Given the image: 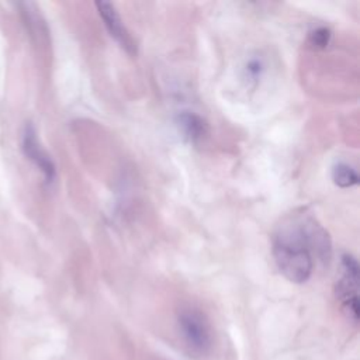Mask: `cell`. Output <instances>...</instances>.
<instances>
[{"mask_svg": "<svg viewBox=\"0 0 360 360\" xmlns=\"http://www.w3.org/2000/svg\"><path fill=\"white\" fill-rule=\"evenodd\" d=\"M314 253L321 260L330 257V240L326 231L305 217L278 229L273 239V256L278 270L291 283H305L314 271Z\"/></svg>", "mask_w": 360, "mask_h": 360, "instance_id": "6da1fadb", "label": "cell"}, {"mask_svg": "<svg viewBox=\"0 0 360 360\" xmlns=\"http://www.w3.org/2000/svg\"><path fill=\"white\" fill-rule=\"evenodd\" d=\"M179 125L183 134L194 143L201 141L208 131L205 121L198 114L190 111H183L179 115Z\"/></svg>", "mask_w": 360, "mask_h": 360, "instance_id": "8992f818", "label": "cell"}, {"mask_svg": "<svg viewBox=\"0 0 360 360\" xmlns=\"http://www.w3.org/2000/svg\"><path fill=\"white\" fill-rule=\"evenodd\" d=\"M264 70V63L260 58H252L248 60L246 66H245V77L248 82L256 83Z\"/></svg>", "mask_w": 360, "mask_h": 360, "instance_id": "ba28073f", "label": "cell"}, {"mask_svg": "<svg viewBox=\"0 0 360 360\" xmlns=\"http://www.w3.org/2000/svg\"><path fill=\"white\" fill-rule=\"evenodd\" d=\"M342 269L343 276L338 284V297L342 301V305L347 315L357 321L359 318V297H357V287H359V264L357 260L349 255L342 257Z\"/></svg>", "mask_w": 360, "mask_h": 360, "instance_id": "3957f363", "label": "cell"}, {"mask_svg": "<svg viewBox=\"0 0 360 360\" xmlns=\"http://www.w3.org/2000/svg\"><path fill=\"white\" fill-rule=\"evenodd\" d=\"M96 7L97 11L101 17V20L104 21V25L107 28V31L110 32V35L120 44L121 48H124L128 53H135V44L129 35V32L127 31L115 6L110 1H96Z\"/></svg>", "mask_w": 360, "mask_h": 360, "instance_id": "277c9868", "label": "cell"}, {"mask_svg": "<svg viewBox=\"0 0 360 360\" xmlns=\"http://www.w3.org/2000/svg\"><path fill=\"white\" fill-rule=\"evenodd\" d=\"M179 328L186 345L195 353H205L211 346V328L195 308H186L179 314Z\"/></svg>", "mask_w": 360, "mask_h": 360, "instance_id": "7a4b0ae2", "label": "cell"}, {"mask_svg": "<svg viewBox=\"0 0 360 360\" xmlns=\"http://www.w3.org/2000/svg\"><path fill=\"white\" fill-rule=\"evenodd\" d=\"M332 179L333 183L342 188L353 187L359 183L357 172L347 163H338L332 169Z\"/></svg>", "mask_w": 360, "mask_h": 360, "instance_id": "52a82bcc", "label": "cell"}, {"mask_svg": "<svg viewBox=\"0 0 360 360\" xmlns=\"http://www.w3.org/2000/svg\"><path fill=\"white\" fill-rule=\"evenodd\" d=\"M330 39V31L325 27H319L314 30L309 35V41L315 48H325L329 44Z\"/></svg>", "mask_w": 360, "mask_h": 360, "instance_id": "9c48e42d", "label": "cell"}, {"mask_svg": "<svg viewBox=\"0 0 360 360\" xmlns=\"http://www.w3.org/2000/svg\"><path fill=\"white\" fill-rule=\"evenodd\" d=\"M22 149L25 155L37 165V167L42 172L45 180L48 183H52L56 176V169L52 162V159L46 155V152L41 148L37 132L31 124L25 125L24 135H22Z\"/></svg>", "mask_w": 360, "mask_h": 360, "instance_id": "5b68a950", "label": "cell"}]
</instances>
